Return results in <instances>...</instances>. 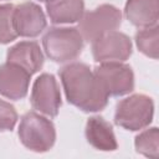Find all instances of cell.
Masks as SVG:
<instances>
[{"instance_id":"15","label":"cell","mask_w":159,"mask_h":159,"mask_svg":"<svg viewBox=\"0 0 159 159\" xmlns=\"http://www.w3.org/2000/svg\"><path fill=\"white\" fill-rule=\"evenodd\" d=\"M135 42L140 52L152 58H158L159 53V27L158 25L143 27L135 35Z\"/></svg>"},{"instance_id":"9","label":"cell","mask_w":159,"mask_h":159,"mask_svg":"<svg viewBox=\"0 0 159 159\" xmlns=\"http://www.w3.org/2000/svg\"><path fill=\"white\" fill-rule=\"evenodd\" d=\"M14 27L17 36L35 37L46 27V17L35 2H22L14 7Z\"/></svg>"},{"instance_id":"19","label":"cell","mask_w":159,"mask_h":159,"mask_svg":"<svg viewBox=\"0 0 159 159\" xmlns=\"http://www.w3.org/2000/svg\"><path fill=\"white\" fill-rule=\"evenodd\" d=\"M40 1H43V2H50V1H52V0H40Z\"/></svg>"},{"instance_id":"4","label":"cell","mask_w":159,"mask_h":159,"mask_svg":"<svg viewBox=\"0 0 159 159\" xmlns=\"http://www.w3.org/2000/svg\"><path fill=\"white\" fill-rule=\"evenodd\" d=\"M154 104L144 94H133L122 99L116 108V123L128 130H139L149 125L153 119Z\"/></svg>"},{"instance_id":"2","label":"cell","mask_w":159,"mask_h":159,"mask_svg":"<svg viewBox=\"0 0 159 159\" xmlns=\"http://www.w3.org/2000/svg\"><path fill=\"white\" fill-rule=\"evenodd\" d=\"M46 55L55 62L75 60L83 48V37L75 27L50 29L42 39Z\"/></svg>"},{"instance_id":"14","label":"cell","mask_w":159,"mask_h":159,"mask_svg":"<svg viewBox=\"0 0 159 159\" xmlns=\"http://www.w3.org/2000/svg\"><path fill=\"white\" fill-rule=\"evenodd\" d=\"M47 14L55 24H71L78 21L84 14L83 0H52L46 4Z\"/></svg>"},{"instance_id":"13","label":"cell","mask_w":159,"mask_h":159,"mask_svg":"<svg viewBox=\"0 0 159 159\" xmlns=\"http://www.w3.org/2000/svg\"><path fill=\"white\" fill-rule=\"evenodd\" d=\"M124 11L127 19L138 27H150L158 22V0H128Z\"/></svg>"},{"instance_id":"3","label":"cell","mask_w":159,"mask_h":159,"mask_svg":"<svg viewBox=\"0 0 159 159\" xmlns=\"http://www.w3.org/2000/svg\"><path fill=\"white\" fill-rule=\"evenodd\" d=\"M19 138L21 143L34 152L50 150L56 139V130L52 122L39 113H26L19 125Z\"/></svg>"},{"instance_id":"7","label":"cell","mask_w":159,"mask_h":159,"mask_svg":"<svg viewBox=\"0 0 159 159\" xmlns=\"http://www.w3.org/2000/svg\"><path fill=\"white\" fill-rule=\"evenodd\" d=\"M30 101L36 111L56 117L61 107V93L56 78L50 73H42L34 83Z\"/></svg>"},{"instance_id":"12","label":"cell","mask_w":159,"mask_h":159,"mask_svg":"<svg viewBox=\"0 0 159 159\" xmlns=\"http://www.w3.org/2000/svg\"><path fill=\"white\" fill-rule=\"evenodd\" d=\"M86 138L88 143L103 152H111L117 149V140L113 133L112 125L101 117H92L86 125Z\"/></svg>"},{"instance_id":"17","label":"cell","mask_w":159,"mask_h":159,"mask_svg":"<svg viewBox=\"0 0 159 159\" xmlns=\"http://www.w3.org/2000/svg\"><path fill=\"white\" fill-rule=\"evenodd\" d=\"M14 5H0V43H9L17 37L14 27Z\"/></svg>"},{"instance_id":"6","label":"cell","mask_w":159,"mask_h":159,"mask_svg":"<svg viewBox=\"0 0 159 159\" xmlns=\"http://www.w3.org/2000/svg\"><path fill=\"white\" fill-rule=\"evenodd\" d=\"M94 73L108 96H123L134 88L133 71L122 62H101Z\"/></svg>"},{"instance_id":"10","label":"cell","mask_w":159,"mask_h":159,"mask_svg":"<svg viewBox=\"0 0 159 159\" xmlns=\"http://www.w3.org/2000/svg\"><path fill=\"white\" fill-rule=\"evenodd\" d=\"M31 75L24 68L6 62L0 66V94L10 99H21L29 89Z\"/></svg>"},{"instance_id":"1","label":"cell","mask_w":159,"mask_h":159,"mask_svg":"<svg viewBox=\"0 0 159 159\" xmlns=\"http://www.w3.org/2000/svg\"><path fill=\"white\" fill-rule=\"evenodd\" d=\"M60 78L67 101L83 112H98L107 106L109 96L87 65H66L60 70Z\"/></svg>"},{"instance_id":"18","label":"cell","mask_w":159,"mask_h":159,"mask_svg":"<svg viewBox=\"0 0 159 159\" xmlns=\"http://www.w3.org/2000/svg\"><path fill=\"white\" fill-rule=\"evenodd\" d=\"M17 120V113L10 103L0 99V132L11 130Z\"/></svg>"},{"instance_id":"11","label":"cell","mask_w":159,"mask_h":159,"mask_svg":"<svg viewBox=\"0 0 159 159\" xmlns=\"http://www.w3.org/2000/svg\"><path fill=\"white\" fill-rule=\"evenodd\" d=\"M7 62L24 68L30 75H34L41 70L43 65V55L36 42L22 41L9 50Z\"/></svg>"},{"instance_id":"5","label":"cell","mask_w":159,"mask_h":159,"mask_svg":"<svg viewBox=\"0 0 159 159\" xmlns=\"http://www.w3.org/2000/svg\"><path fill=\"white\" fill-rule=\"evenodd\" d=\"M120 11L113 5L103 4L82 15L80 19L78 31L81 32L83 40L93 42L106 34L116 31V29L120 26Z\"/></svg>"},{"instance_id":"8","label":"cell","mask_w":159,"mask_h":159,"mask_svg":"<svg viewBox=\"0 0 159 159\" xmlns=\"http://www.w3.org/2000/svg\"><path fill=\"white\" fill-rule=\"evenodd\" d=\"M92 53L97 62H122L132 55V42L127 35L112 31L93 41Z\"/></svg>"},{"instance_id":"16","label":"cell","mask_w":159,"mask_h":159,"mask_svg":"<svg viewBox=\"0 0 159 159\" xmlns=\"http://www.w3.org/2000/svg\"><path fill=\"white\" fill-rule=\"evenodd\" d=\"M135 149L138 153L148 157L157 159L159 154V133L158 129L150 128L144 132H142L139 135L135 138Z\"/></svg>"}]
</instances>
